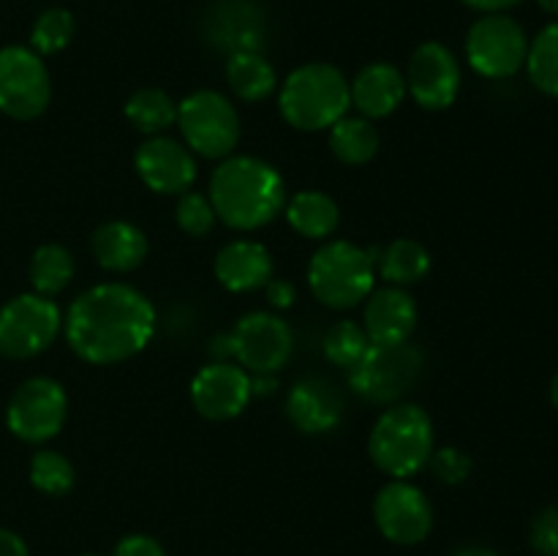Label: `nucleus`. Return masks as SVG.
Returning a JSON list of instances; mask_svg holds the SVG:
<instances>
[{
    "mask_svg": "<svg viewBox=\"0 0 558 556\" xmlns=\"http://www.w3.org/2000/svg\"><path fill=\"white\" fill-rule=\"evenodd\" d=\"M452 556H499V554H496V551H490V548H483V545H469V548L456 551Z\"/></svg>",
    "mask_w": 558,
    "mask_h": 556,
    "instance_id": "ea45409f",
    "label": "nucleus"
},
{
    "mask_svg": "<svg viewBox=\"0 0 558 556\" xmlns=\"http://www.w3.org/2000/svg\"><path fill=\"white\" fill-rule=\"evenodd\" d=\"M276 374H254L251 376V396H270L276 392Z\"/></svg>",
    "mask_w": 558,
    "mask_h": 556,
    "instance_id": "4c0bfd02",
    "label": "nucleus"
},
{
    "mask_svg": "<svg viewBox=\"0 0 558 556\" xmlns=\"http://www.w3.org/2000/svg\"><path fill=\"white\" fill-rule=\"evenodd\" d=\"M87 556H90V554H87Z\"/></svg>",
    "mask_w": 558,
    "mask_h": 556,
    "instance_id": "37998d69",
    "label": "nucleus"
},
{
    "mask_svg": "<svg viewBox=\"0 0 558 556\" xmlns=\"http://www.w3.org/2000/svg\"><path fill=\"white\" fill-rule=\"evenodd\" d=\"M379 129L374 120L363 118H347L343 114L336 125H330V150L336 153L338 161L349 164V167H360L368 164L371 158L379 153Z\"/></svg>",
    "mask_w": 558,
    "mask_h": 556,
    "instance_id": "393cba45",
    "label": "nucleus"
},
{
    "mask_svg": "<svg viewBox=\"0 0 558 556\" xmlns=\"http://www.w3.org/2000/svg\"><path fill=\"white\" fill-rule=\"evenodd\" d=\"M349 98L363 118H387L407 98V76L390 63H371L349 82Z\"/></svg>",
    "mask_w": 558,
    "mask_h": 556,
    "instance_id": "6ab92c4d",
    "label": "nucleus"
},
{
    "mask_svg": "<svg viewBox=\"0 0 558 556\" xmlns=\"http://www.w3.org/2000/svg\"><path fill=\"white\" fill-rule=\"evenodd\" d=\"M251 376L243 365L213 360L191 379V403L207 420H232L248 407Z\"/></svg>",
    "mask_w": 558,
    "mask_h": 556,
    "instance_id": "2eb2a0df",
    "label": "nucleus"
},
{
    "mask_svg": "<svg viewBox=\"0 0 558 556\" xmlns=\"http://www.w3.org/2000/svg\"><path fill=\"white\" fill-rule=\"evenodd\" d=\"M278 107L283 120L298 131H325L352 107L349 82L336 65L305 63L283 80Z\"/></svg>",
    "mask_w": 558,
    "mask_h": 556,
    "instance_id": "20e7f679",
    "label": "nucleus"
},
{
    "mask_svg": "<svg viewBox=\"0 0 558 556\" xmlns=\"http://www.w3.org/2000/svg\"><path fill=\"white\" fill-rule=\"evenodd\" d=\"M407 90L417 107L441 112L452 107L461 90V65L452 49L439 41H425L414 49L407 71Z\"/></svg>",
    "mask_w": 558,
    "mask_h": 556,
    "instance_id": "4468645a",
    "label": "nucleus"
},
{
    "mask_svg": "<svg viewBox=\"0 0 558 556\" xmlns=\"http://www.w3.org/2000/svg\"><path fill=\"white\" fill-rule=\"evenodd\" d=\"M52 101V82L41 55L27 47L0 49V112L33 120Z\"/></svg>",
    "mask_w": 558,
    "mask_h": 556,
    "instance_id": "9b49d317",
    "label": "nucleus"
},
{
    "mask_svg": "<svg viewBox=\"0 0 558 556\" xmlns=\"http://www.w3.org/2000/svg\"><path fill=\"white\" fill-rule=\"evenodd\" d=\"M529 80L545 96L558 98V22L543 27L526 55Z\"/></svg>",
    "mask_w": 558,
    "mask_h": 556,
    "instance_id": "cd10ccee",
    "label": "nucleus"
},
{
    "mask_svg": "<svg viewBox=\"0 0 558 556\" xmlns=\"http://www.w3.org/2000/svg\"><path fill=\"white\" fill-rule=\"evenodd\" d=\"M376 249H360L349 240H330L308 262V287L327 309H354L374 292Z\"/></svg>",
    "mask_w": 558,
    "mask_h": 556,
    "instance_id": "39448f33",
    "label": "nucleus"
},
{
    "mask_svg": "<svg viewBox=\"0 0 558 556\" xmlns=\"http://www.w3.org/2000/svg\"><path fill=\"white\" fill-rule=\"evenodd\" d=\"M183 145L202 158H229L240 142V114L227 96L196 90L178 104Z\"/></svg>",
    "mask_w": 558,
    "mask_h": 556,
    "instance_id": "0eeeda50",
    "label": "nucleus"
},
{
    "mask_svg": "<svg viewBox=\"0 0 558 556\" xmlns=\"http://www.w3.org/2000/svg\"><path fill=\"white\" fill-rule=\"evenodd\" d=\"M287 418L303 434H330L343 420V392L327 376H303L287 396Z\"/></svg>",
    "mask_w": 558,
    "mask_h": 556,
    "instance_id": "f3484780",
    "label": "nucleus"
},
{
    "mask_svg": "<svg viewBox=\"0 0 558 556\" xmlns=\"http://www.w3.org/2000/svg\"><path fill=\"white\" fill-rule=\"evenodd\" d=\"M371 461L392 480L423 472L434 452V420L417 403H392L368 436Z\"/></svg>",
    "mask_w": 558,
    "mask_h": 556,
    "instance_id": "7ed1b4c3",
    "label": "nucleus"
},
{
    "mask_svg": "<svg viewBox=\"0 0 558 556\" xmlns=\"http://www.w3.org/2000/svg\"><path fill=\"white\" fill-rule=\"evenodd\" d=\"M287 221L294 232H300L308 240H327L341 223V210L336 200L322 191H300L289 200Z\"/></svg>",
    "mask_w": 558,
    "mask_h": 556,
    "instance_id": "5701e85b",
    "label": "nucleus"
},
{
    "mask_svg": "<svg viewBox=\"0 0 558 556\" xmlns=\"http://www.w3.org/2000/svg\"><path fill=\"white\" fill-rule=\"evenodd\" d=\"M213 270L229 292H254L272 278V256L256 240H232L218 251Z\"/></svg>",
    "mask_w": 558,
    "mask_h": 556,
    "instance_id": "aec40b11",
    "label": "nucleus"
},
{
    "mask_svg": "<svg viewBox=\"0 0 558 556\" xmlns=\"http://www.w3.org/2000/svg\"><path fill=\"white\" fill-rule=\"evenodd\" d=\"M93 256L109 273H131L147 259V238L129 221H107L93 232Z\"/></svg>",
    "mask_w": 558,
    "mask_h": 556,
    "instance_id": "412c9836",
    "label": "nucleus"
},
{
    "mask_svg": "<svg viewBox=\"0 0 558 556\" xmlns=\"http://www.w3.org/2000/svg\"><path fill=\"white\" fill-rule=\"evenodd\" d=\"M156 309L129 283H98L82 292L63 316L74 354L93 365H114L140 354L156 333Z\"/></svg>",
    "mask_w": 558,
    "mask_h": 556,
    "instance_id": "f257e3e1",
    "label": "nucleus"
},
{
    "mask_svg": "<svg viewBox=\"0 0 558 556\" xmlns=\"http://www.w3.org/2000/svg\"><path fill=\"white\" fill-rule=\"evenodd\" d=\"M74 254L65 245H38L31 259V283L36 294H44V298H54V294L63 292L74 281Z\"/></svg>",
    "mask_w": 558,
    "mask_h": 556,
    "instance_id": "a878e982",
    "label": "nucleus"
},
{
    "mask_svg": "<svg viewBox=\"0 0 558 556\" xmlns=\"http://www.w3.org/2000/svg\"><path fill=\"white\" fill-rule=\"evenodd\" d=\"M76 22L71 11L65 9H47L36 20L31 33V49L36 55H54L65 49L74 38Z\"/></svg>",
    "mask_w": 558,
    "mask_h": 556,
    "instance_id": "7c9ffc66",
    "label": "nucleus"
},
{
    "mask_svg": "<svg viewBox=\"0 0 558 556\" xmlns=\"http://www.w3.org/2000/svg\"><path fill=\"white\" fill-rule=\"evenodd\" d=\"M365 303V333L371 343H403L417 327V303L403 287H385L371 292Z\"/></svg>",
    "mask_w": 558,
    "mask_h": 556,
    "instance_id": "a211bd4d",
    "label": "nucleus"
},
{
    "mask_svg": "<svg viewBox=\"0 0 558 556\" xmlns=\"http://www.w3.org/2000/svg\"><path fill=\"white\" fill-rule=\"evenodd\" d=\"M430 270V254L417 240H392L385 251L376 256V273L385 278L390 287H412L423 281Z\"/></svg>",
    "mask_w": 558,
    "mask_h": 556,
    "instance_id": "b1692460",
    "label": "nucleus"
},
{
    "mask_svg": "<svg viewBox=\"0 0 558 556\" xmlns=\"http://www.w3.org/2000/svg\"><path fill=\"white\" fill-rule=\"evenodd\" d=\"M463 3L477 11H485V14H499V11L510 9V5L521 3V0H463Z\"/></svg>",
    "mask_w": 558,
    "mask_h": 556,
    "instance_id": "58836bf2",
    "label": "nucleus"
},
{
    "mask_svg": "<svg viewBox=\"0 0 558 556\" xmlns=\"http://www.w3.org/2000/svg\"><path fill=\"white\" fill-rule=\"evenodd\" d=\"M232 338V358L251 374H278L294 352L292 327L270 311L240 316Z\"/></svg>",
    "mask_w": 558,
    "mask_h": 556,
    "instance_id": "f8f14e48",
    "label": "nucleus"
},
{
    "mask_svg": "<svg viewBox=\"0 0 558 556\" xmlns=\"http://www.w3.org/2000/svg\"><path fill=\"white\" fill-rule=\"evenodd\" d=\"M428 467L439 483L461 485L469 478V472H472V458L463 450H458V447H441V450L430 452Z\"/></svg>",
    "mask_w": 558,
    "mask_h": 556,
    "instance_id": "473e14b6",
    "label": "nucleus"
},
{
    "mask_svg": "<svg viewBox=\"0 0 558 556\" xmlns=\"http://www.w3.org/2000/svg\"><path fill=\"white\" fill-rule=\"evenodd\" d=\"M136 174L156 194H185L196 180V158L172 136H147L134 156Z\"/></svg>",
    "mask_w": 558,
    "mask_h": 556,
    "instance_id": "dca6fc26",
    "label": "nucleus"
},
{
    "mask_svg": "<svg viewBox=\"0 0 558 556\" xmlns=\"http://www.w3.org/2000/svg\"><path fill=\"white\" fill-rule=\"evenodd\" d=\"M125 118L142 134L158 136L178 120V104L161 87H142L125 101Z\"/></svg>",
    "mask_w": 558,
    "mask_h": 556,
    "instance_id": "bb28decb",
    "label": "nucleus"
},
{
    "mask_svg": "<svg viewBox=\"0 0 558 556\" xmlns=\"http://www.w3.org/2000/svg\"><path fill=\"white\" fill-rule=\"evenodd\" d=\"M371 347V338L365 333L363 325L357 322H336L330 330L325 333V341H322V349H325V358L330 360L332 365H341V368H352L354 363H360L365 352Z\"/></svg>",
    "mask_w": 558,
    "mask_h": 556,
    "instance_id": "c756f323",
    "label": "nucleus"
},
{
    "mask_svg": "<svg viewBox=\"0 0 558 556\" xmlns=\"http://www.w3.org/2000/svg\"><path fill=\"white\" fill-rule=\"evenodd\" d=\"M31 483L47 496H65L76 483L74 463L58 450H38L31 458Z\"/></svg>",
    "mask_w": 558,
    "mask_h": 556,
    "instance_id": "c85d7f7f",
    "label": "nucleus"
},
{
    "mask_svg": "<svg viewBox=\"0 0 558 556\" xmlns=\"http://www.w3.org/2000/svg\"><path fill=\"white\" fill-rule=\"evenodd\" d=\"M423 371V352L414 343H371L368 352L349 368V385L368 403H392L414 390Z\"/></svg>",
    "mask_w": 558,
    "mask_h": 556,
    "instance_id": "423d86ee",
    "label": "nucleus"
},
{
    "mask_svg": "<svg viewBox=\"0 0 558 556\" xmlns=\"http://www.w3.org/2000/svg\"><path fill=\"white\" fill-rule=\"evenodd\" d=\"M210 202L227 227L251 232L270 223L287 205L283 178L256 156H229L210 178Z\"/></svg>",
    "mask_w": 558,
    "mask_h": 556,
    "instance_id": "f03ea898",
    "label": "nucleus"
},
{
    "mask_svg": "<svg viewBox=\"0 0 558 556\" xmlns=\"http://www.w3.org/2000/svg\"><path fill=\"white\" fill-rule=\"evenodd\" d=\"M374 521L390 543L417 545L434 529V507L417 485L409 480H392L376 494Z\"/></svg>",
    "mask_w": 558,
    "mask_h": 556,
    "instance_id": "ddd939ff",
    "label": "nucleus"
},
{
    "mask_svg": "<svg viewBox=\"0 0 558 556\" xmlns=\"http://www.w3.org/2000/svg\"><path fill=\"white\" fill-rule=\"evenodd\" d=\"M63 330V314L52 298L20 294L0 309V354L27 360L47 352Z\"/></svg>",
    "mask_w": 558,
    "mask_h": 556,
    "instance_id": "6e6552de",
    "label": "nucleus"
},
{
    "mask_svg": "<svg viewBox=\"0 0 558 556\" xmlns=\"http://www.w3.org/2000/svg\"><path fill=\"white\" fill-rule=\"evenodd\" d=\"M550 401H554V407L558 409V374L554 376V382H550Z\"/></svg>",
    "mask_w": 558,
    "mask_h": 556,
    "instance_id": "79ce46f5",
    "label": "nucleus"
},
{
    "mask_svg": "<svg viewBox=\"0 0 558 556\" xmlns=\"http://www.w3.org/2000/svg\"><path fill=\"white\" fill-rule=\"evenodd\" d=\"M537 3L543 5V9L548 11L550 16H556V20H558V0H537Z\"/></svg>",
    "mask_w": 558,
    "mask_h": 556,
    "instance_id": "a19ab883",
    "label": "nucleus"
},
{
    "mask_svg": "<svg viewBox=\"0 0 558 556\" xmlns=\"http://www.w3.org/2000/svg\"><path fill=\"white\" fill-rule=\"evenodd\" d=\"M529 41L512 16L485 14L466 36V58L477 74L488 80H507L526 65Z\"/></svg>",
    "mask_w": 558,
    "mask_h": 556,
    "instance_id": "9d476101",
    "label": "nucleus"
},
{
    "mask_svg": "<svg viewBox=\"0 0 558 556\" xmlns=\"http://www.w3.org/2000/svg\"><path fill=\"white\" fill-rule=\"evenodd\" d=\"M227 82L229 90H232L240 101L251 104L270 98L278 85L270 60H267L259 49H243V52L229 55Z\"/></svg>",
    "mask_w": 558,
    "mask_h": 556,
    "instance_id": "4be33fe9",
    "label": "nucleus"
},
{
    "mask_svg": "<svg viewBox=\"0 0 558 556\" xmlns=\"http://www.w3.org/2000/svg\"><path fill=\"white\" fill-rule=\"evenodd\" d=\"M265 292H267V303L272 305V309H289V305L294 303V298H298V287H294L289 278H276L272 276L270 281L265 283Z\"/></svg>",
    "mask_w": 558,
    "mask_h": 556,
    "instance_id": "c9c22d12",
    "label": "nucleus"
},
{
    "mask_svg": "<svg viewBox=\"0 0 558 556\" xmlns=\"http://www.w3.org/2000/svg\"><path fill=\"white\" fill-rule=\"evenodd\" d=\"M65 418H69V396L63 385L49 376H33L22 382L5 409V423L11 434L31 445H41L58 436Z\"/></svg>",
    "mask_w": 558,
    "mask_h": 556,
    "instance_id": "1a4fd4ad",
    "label": "nucleus"
},
{
    "mask_svg": "<svg viewBox=\"0 0 558 556\" xmlns=\"http://www.w3.org/2000/svg\"><path fill=\"white\" fill-rule=\"evenodd\" d=\"M114 556H167L163 545L150 534H129L114 545Z\"/></svg>",
    "mask_w": 558,
    "mask_h": 556,
    "instance_id": "f704fd0d",
    "label": "nucleus"
},
{
    "mask_svg": "<svg viewBox=\"0 0 558 556\" xmlns=\"http://www.w3.org/2000/svg\"><path fill=\"white\" fill-rule=\"evenodd\" d=\"M174 218H178V227L183 229L191 238H205L210 234V229L216 227V210H213L210 196L196 194V191H185L180 194L178 207H174Z\"/></svg>",
    "mask_w": 558,
    "mask_h": 556,
    "instance_id": "2f4dec72",
    "label": "nucleus"
},
{
    "mask_svg": "<svg viewBox=\"0 0 558 556\" xmlns=\"http://www.w3.org/2000/svg\"><path fill=\"white\" fill-rule=\"evenodd\" d=\"M0 556H31V554H27V545L20 534L9 532V529H0Z\"/></svg>",
    "mask_w": 558,
    "mask_h": 556,
    "instance_id": "e433bc0d",
    "label": "nucleus"
},
{
    "mask_svg": "<svg viewBox=\"0 0 558 556\" xmlns=\"http://www.w3.org/2000/svg\"><path fill=\"white\" fill-rule=\"evenodd\" d=\"M529 543L537 556H558V507H545L532 518Z\"/></svg>",
    "mask_w": 558,
    "mask_h": 556,
    "instance_id": "72a5a7b5",
    "label": "nucleus"
}]
</instances>
